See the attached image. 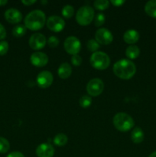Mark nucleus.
<instances>
[{
  "instance_id": "nucleus-13",
  "label": "nucleus",
  "mask_w": 156,
  "mask_h": 157,
  "mask_svg": "<svg viewBox=\"0 0 156 157\" xmlns=\"http://www.w3.org/2000/svg\"><path fill=\"white\" fill-rule=\"evenodd\" d=\"M54 151V148L51 144L49 143H44L37 147L36 155L38 157H53Z\"/></svg>"
},
{
  "instance_id": "nucleus-9",
  "label": "nucleus",
  "mask_w": 156,
  "mask_h": 157,
  "mask_svg": "<svg viewBox=\"0 0 156 157\" xmlns=\"http://www.w3.org/2000/svg\"><path fill=\"white\" fill-rule=\"evenodd\" d=\"M95 40L99 44L107 45L113 41V35L110 30L105 28L99 29L95 33Z\"/></svg>"
},
{
  "instance_id": "nucleus-35",
  "label": "nucleus",
  "mask_w": 156,
  "mask_h": 157,
  "mask_svg": "<svg viewBox=\"0 0 156 157\" xmlns=\"http://www.w3.org/2000/svg\"><path fill=\"white\" fill-rule=\"evenodd\" d=\"M7 3H8L7 0H0V6H6Z\"/></svg>"
},
{
  "instance_id": "nucleus-36",
  "label": "nucleus",
  "mask_w": 156,
  "mask_h": 157,
  "mask_svg": "<svg viewBox=\"0 0 156 157\" xmlns=\"http://www.w3.org/2000/svg\"><path fill=\"white\" fill-rule=\"evenodd\" d=\"M148 157H156V151L151 153V154L149 155V156H148Z\"/></svg>"
},
{
  "instance_id": "nucleus-12",
  "label": "nucleus",
  "mask_w": 156,
  "mask_h": 157,
  "mask_svg": "<svg viewBox=\"0 0 156 157\" xmlns=\"http://www.w3.org/2000/svg\"><path fill=\"white\" fill-rule=\"evenodd\" d=\"M30 61L31 63L35 67H41L48 63V57L44 52H37L31 55Z\"/></svg>"
},
{
  "instance_id": "nucleus-2",
  "label": "nucleus",
  "mask_w": 156,
  "mask_h": 157,
  "mask_svg": "<svg viewBox=\"0 0 156 157\" xmlns=\"http://www.w3.org/2000/svg\"><path fill=\"white\" fill-rule=\"evenodd\" d=\"M26 29L32 31L40 30L46 23V15L43 11L36 9L29 12L24 20Z\"/></svg>"
},
{
  "instance_id": "nucleus-7",
  "label": "nucleus",
  "mask_w": 156,
  "mask_h": 157,
  "mask_svg": "<svg viewBox=\"0 0 156 157\" xmlns=\"http://www.w3.org/2000/svg\"><path fill=\"white\" fill-rule=\"evenodd\" d=\"M104 84L99 78H93L90 80L87 85V91L91 97H96L102 93Z\"/></svg>"
},
{
  "instance_id": "nucleus-29",
  "label": "nucleus",
  "mask_w": 156,
  "mask_h": 157,
  "mask_svg": "<svg viewBox=\"0 0 156 157\" xmlns=\"http://www.w3.org/2000/svg\"><path fill=\"white\" fill-rule=\"evenodd\" d=\"M47 44L50 48H55L59 44V39L56 36H50L47 40Z\"/></svg>"
},
{
  "instance_id": "nucleus-4",
  "label": "nucleus",
  "mask_w": 156,
  "mask_h": 157,
  "mask_svg": "<svg viewBox=\"0 0 156 157\" xmlns=\"http://www.w3.org/2000/svg\"><path fill=\"white\" fill-rule=\"evenodd\" d=\"M94 16V9L89 6H84L78 9L76 14V21L80 25L87 26L91 23Z\"/></svg>"
},
{
  "instance_id": "nucleus-19",
  "label": "nucleus",
  "mask_w": 156,
  "mask_h": 157,
  "mask_svg": "<svg viewBox=\"0 0 156 157\" xmlns=\"http://www.w3.org/2000/svg\"><path fill=\"white\" fill-rule=\"evenodd\" d=\"M145 11L147 15L156 18V0H150L145 6Z\"/></svg>"
},
{
  "instance_id": "nucleus-33",
  "label": "nucleus",
  "mask_w": 156,
  "mask_h": 157,
  "mask_svg": "<svg viewBox=\"0 0 156 157\" xmlns=\"http://www.w3.org/2000/svg\"><path fill=\"white\" fill-rule=\"evenodd\" d=\"M6 157H24V156L23 155V153H21V152L15 151L9 153Z\"/></svg>"
},
{
  "instance_id": "nucleus-26",
  "label": "nucleus",
  "mask_w": 156,
  "mask_h": 157,
  "mask_svg": "<svg viewBox=\"0 0 156 157\" xmlns=\"http://www.w3.org/2000/svg\"><path fill=\"white\" fill-rule=\"evenodd\" d=\"M80 105L84 108H87L89 107L92 104V98L88 95H84L80 98L79 101Z\"/></svg>"
},
{
  "instance_id": "nucleus-1",
  "label": "nucleus",
  "mask_w": 156,
  "mask_h": 157,
  "mask_svg": "<svg viewBox=\"0 0 156 157\" xmlns=\"http://www.w3.org/2000/svg\"><path fill=\"white\" fill-rule=\"evenodd\" d=\"M113 73L122 80L131 79L136 72V66L131 60L122 59L116 61L113 67Z\"/></svg>"
},
{
  "instance_id": "nucleus-5",
  "label": "nucleus",
  "mask_w": 156,
  "mask_h": 157,
  "mask_svg": "<svg viewBox=\"0 0 156 157\" xmlns=\"http://www.w3.org/2000/svg\"><path fill=\"white\" fill-rule=\"evenodd\" d=\"M90 64L97 70H105L110 64V58L106 53L96 52L93 53L90 57Z\"/></svg>"
},
{
  "instance_id": "nucleus-8",
  "label": "nucleus",
  "mask_w": 156,
  "mask_h": 157,
  "mask_svg": "<svg viewBox=\"0 0 156 157\" xmlns=\"http://www.w3.org/2000/svg\"><path fill=\"white\" fill-rule=\"evenodd\" d=\"M47 27L54 32H60L65 27V21L61 17L51 15L46 21Z\"/></svg>"
},
{
  "instance_id": "nucleus-32",
  "label": "nucleus",
  "mask_w": 156,
  "mask_h": 157,
  "mask_svg": "<svg viewBox=\"0 0 156 157\" xmlns=\"http://www.w3.org/2000/svg\"><path fill=\"white\" fill-rule=\"evenodd\" d=\"M110 2H111L114 6L119 7V6H122V5L125 2V0H112Z\"/></svg>"
},
{
  "instance_id": "nucleus-31",
  "label": "nucleus",
  "mask_w": 156,
  "mask_h": 157,
  "mask_svg": "<svg viewBox=\"0 0 156 157\" xmlns=\"http://www.w3.org/2000/svg\"><path fill=\"white\" fill-rule=\"evenodd\" d=\"M6 37V31L4 26L0 23V41L5 39Z\"/></svg>"
},
{
  "instance_id": "nucleus-23",
  "label": "nucleus",
  "mask_w": 156,
  "mask_h": 157,
  "mask_svg": "<svg viewBox=\"0 0 156 157\" xmlns=\"http://www.w3.org/2000/svg\"><path fill=\"white\" fill-rule=\"evenodd\" d=\"M93 6L98 10H105L110 6V2L107 0H96L93 2Z\"/></svg>"
},
{
  "instance_id": "nucleus-3",
  "label": "nucleus",
  "mask_w": 156,
  "mask_h": 157,
  "mask_svg": "<svg viewBox=\"0 0 156 157\" xmlns=\"http://www.w3.org/2000/svg\"><path fill=\"white\" fill-rule=\"evenodd\" d=\"M114 127L119 131L127 132L133 128L135 125L134 120L130 115L125 113H118L113 120Z\"/></svg>"
},
{
  "instance_id": "nucleus-28",
  "label": "nucleus",
  "mask_w": 156,
  "mask_h": 157,
  "mask_svg": "<svg viewBox=\"0 0 156 157\" xmlns=\"http://www.w3.org/2000/svg\"><path fill=\"white\" fill-rule=\"evenodd\" d=\"M9 51V43L6 41H0V55L3 56Z\"/></svg>"
},
{
  "instance_id": "nucleus-14",
  "label": "nucleus",
  "mask_w": 156,
  "mask_h": 157,
  "mask_svg": "<svg viewBox=\"0 0 156 157\" xmlns=\"http://www.w3.org/2000/svg\"><path fill=\"white\" fill-rule=\"evenodd\" d=\"M5 18L11 24H18L22 20V14L16 9H9L5 12Z\"/></svg>"
},
{
  "instance_id": "nucleus-30",
  "label": "nucleus",
  "mask_w": 156,
  "mask_h": 157,
  "mask_svg": "<svg viewBox=\"0 0 156 157\" xmlns=\"http://www.w3.org/2000/svg\"><path fill=\"white\" fill-rule=\"evenodd\" d=\"M71 62L74 66H80L82 64V58L78 55H72Z\"/></svg>"
},
{
  "instance_id": "nucleus-25",
  "label": "nucleus",
  "mask_w": 156,
  "mask_h": 157,
  "mask_svg": "<svg viewBox=\"0 0 156 157\" xmlns=\"http://www.w3.org/2000/svg\"><path fill=\"white\" fill-rule=\"evenodd\" d=\"M87 49H88L90 52L95 53V52H98V49L99 48L100 45H99V44L96 41V40L90 39L87 41Z\"/></svg>"
},
{
  "instance_id": "nucleus-15",
  "label": "nucleus",
  "mask_w": 156,
  "mask_h": 157,
  "mask_svg": "<svg viewBox=\"0 0 156 157\" xmlns=\"http://www.w3.org/2000/svg\"><path fill=\"white\" fill-rule=\"evenodd\" d=\"M139 33L135 29H129L124 33L123 39L125 43L129 44H134L139 40Z\"/></svg>"
},
{
  "instance_id": "nucleus-10",
  "label": "nucleus",
  "mask_w": 156,
  "mask_h": 157,
  "mask_svg": "<svg viewBox=\"0 0 156 157\" xmlns=\"http://www.w3.org/2000/svg\"><path fill=\"white\" fill-rule=\"evenodd\" d=\"M47 43V39L45 36L41 33H35L30 37L28 41L29 46L32 49L35 51L41 50Z\"/></svg>"
},
{
  "instance_id": "nucleus-16",
  "label": "nucleus",
  "mask_w": 156,
  "mask_h": 157,
  "mask_svg": "<svg viewBox=\"0 0 156 157\" xmlns=\"http://www.w3.org/2000/svg\"><path fill=\"white\" fill-rule=\"evenodd\" d=\"M58 76L61 79H67L72 74V67L70 64L68 63H63L60 65L58 70Z\"/></svg>"
},
{
  "instance_id": "nucleus-34",
  "label": "nucleus",
  "mask_w": 156,
  "mask_h": 157,
  "mask_svg": "<svg viewBox=\"0 0 156 157\" xmlns=\"http://www.w3.org/2000/svg\"><path fill=\"white\" fill-rule=\"evenodd\" d=\"M35 2H36V0H22L21 1V3L26 6H32V5H33Z\"/></svg>"
},
{
  "instance_id": "nucleus-24",
  "label": "nucleus",
  "mask_w": 156,
  "mask_h": 157,
  "mask_svg": "<svg viewBox=\"0 0 156 157\" xmlns=\"http://www.w3.org/2000/svg\"><path fill=\"white\" fill-rule=\"evenodd\" d=\"M74 13V9L70 5H66L62 9V15L65 18H70Z\"/></svg>"
},
{
  "instance_id": "nucleus-11",
  "label": "nucleus",
  "mask_w": 156,
  "mask_h": 157,
  "mask_svg": "<svg viewBox=\"0 0 156 157\" xmlns=\"http://www.w3.org/2000/svg\"><path fill=\"white\" fill-rule=\"evenodd\" d=\"M54 81L53 75L48 71H43L37 77V84L41 88H47L52 84Z\"/></svg>"
},
{
  "instance_id": "nucleus-18",
  "label": "nucleus",
  "mask_w": 156,
  "mask_h": 157,
  "mask_svg": "<svg viewBox=\"0 0 156 157\" xmlns=\"http://www.w3.org/2000/svg\"><path fill=\"white\" fill-rule=\"evenodd\" d=\"M140 55V49L135 44L128 46L125 50V55L129 59H136Z\"/></svg>"
},
{
  "instance_id": "nucleus-17",
  "label": "nucleus",
  "mask_w": 156,
  "mask_h": 157,
  "mask_svg": "<svg viewBox=\"0 0 156 157\" xmlns=\"http://www.w3.org/2000/svg\"><path fill=\"white\" fill-rule=\"evenodd\" d=\"M144 132L140 127H136L132 131L131 139L135 144H141L144 140Z\"/></svg>"
},
{
  "instance_id": "nucleus-22",
  "label": "nucleus",
  "mask_w": 156,
  "mask_h": 157,
  "mask_svg": "<svg viewBox=\"0 0 156 157\" xmlns=\"http://www.w3.org/2000/svg\"><path fill=\"white\" fill-rule=\"evenodd\" d=\"M10 149V144L7 139L0 136V153H6Z\"/></svg>"
},
{
  "instance_id": "nucleus-21",
  "label": "nucleus",
  "mask_w": 156,
  "mask_h": 157,
  "mask_svg": "<svg viewBox=\"0 0 156 157\" xmlns=\"http://www.w3.org/2000/svg\"><path fill=\"white\" fill-rule=\"evenodd\" d=\"M27 29L23 25H17L12 29V35L15 37V38H21L24 36L26 33Z\"/></svg>"
},
{
  "instance_id": "nucleus-6",
  "label": "nucleus",
  "mask_w": 156,
  "mask_h": 157,
  "mask_svg": "<svg viewBox=\"0 0 156 157\" xmlns=\"http://www.w3.org/2000/svg\"><path fill=\"white\" fill-rule=\"evenodd\" d=\"M64 48L70 55H78L81 48L80 41L75 36H69L64 41Z\"/></svg>"
},
{
  "instance_id": "nucleus-20",
  "label": "nucleus",
  "mask_w": 156,
  "mask_h": 157,
  "mask_svg": "<svg viewBox=\"0 0 156 157\" xmlns=\"http://www.w3.org/2000/svg\"><path fill=\"white\" fill-rule=\"evenodd\" d=\"M68 141V138H67V135L64 133H58L54 136L53 140L54 144L58 147H64Z\"/></svg>"
},
{
  "instance_id": "nucleus-27",
  "label": "nucleus",
  "mask_w": 156,
  "mask_h": 157,
  "mask_svg": "<svg viewBox=\"0 0 156 157\" xmlns=\"http://www.w3.org/2000/svg\"><path fill=\"white\" fill-rule=\"evenodd\" d=\"M106 20V17L104 15V14L102 13H99L94 18V25L96 27H99V26L102 25L105 22Z\"/></svg>"
}]
</instances>
